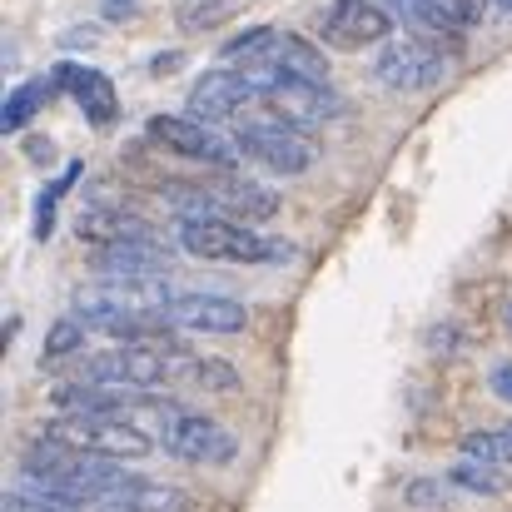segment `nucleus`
Returning <instances> with one entry per match:
<instances>
[{
  "instance_id": "obj_15",
  "label": "nucleus",
  "mask_w": 512,
  "mask_h": 512,
  "mask_svg": "<svg viewBox=\"0 0 512 512\" xmlns=\"http://www.w3.org/2000/svg\"><path fill=\"white\" fill-rule=\"evenodd\" d=\"M209 204L214 214H229V219H244V224H264L279 214V194L259 179H224L209 189Z\"/></svg>"
},
{
  "instance_id": "obj_14",
  "label": "nucleus",
  "mask_w": 512,
  "mask_h": 512,
  "mask_svg": "<svg viewBox=\"0 0 512 512\" xmlns=\"http://www.w3.org/2000/svg\"><path fill=\"white\" fill-rule=\"evenodd\" d=\"M105 508L115 512H194V493L174 488V483H155V478H135L125 473L115 483V493L105 498Z\"/></svg>"
},
{
  "instance_id": "obj_20",
  "label": "nucleus",
  "mask_w": 512,
  "mask_h": 512,
  "mask_svg": "<svg viewBox=\"0 0 512 512\" xmlns=\"http://www.w3.org/2000/svg\"><path fill=\"white\" fill-rule=\"evenodd\" d=\"M234 15V0H174V20H179V30H214V25H224Z\"/></svg>"
},
{
  "instance_id": "obj_9",
  "label": "nucleus",
  "mask_w": 512,
  "mask_h": 512,
  "mask_svg": "<svg viewBox=\"0 0 512 512\" xmlns=\"http://www.w3.org/2000/svg\"><path fill=\"white\" fill-rule=\"evenodd\" d=\"M249 105H259V85H254L244 70H209V75L189 90V115H199V120H209V125L239 120Z\"/></svg>"
},
{
  "instance_id": "obj_13",
  "label": "nucleus",
  "mask_w": 512,
  "mask_h": 512,
  "mask_svg": "<svg viewBox=\"0 0 512 512\" xmlns=\"http://www.w3.org/2000/svg\"><path fill=\"white\" fill-rule=\"evenodd\" d=\"M55 80H60V90L75 95V105L85 110L90 125H110L120 115V95H115V85H110L105 70H95V65H60Z\"/></svg>"
},
{
  "instance_id": "obj_10",
  "label": "nucleus",
  "mask_w": 512,
  "mask_h": 512,
  "mask_svg": "<svg viewBox=\"0 0 512 512\" xmlns=\"http://www.w3.org/2000/svg\"><path fill=\"white\" fill-rule=\"evenodd\" d=\"M388 5H393V15H403L418 35H428V40H438V45H443V40L458 45L463 30L483 20V5H488V0H388Z\"/></svg>"
},
{
  "instance_id": "obj_6",
  "label": "nucleus",
  "mask_w": 512,
  "mask_h": 512,
  "mask_svg": "<svg viewBox=\"0 0 512 512\" xmlns=\"http://www.w3.org/2000/svg\"><path fill=\"white\" fill-rule=\"evenodd\" d=\"M373 75L388 85V90H433L443 75H448V55L438 40L428 35H403V40H383L378 60H373Z\"/></svg>"
},
{
  "instance_id": "obj_22",
  "label": "nucleus",
  "mask_w": 512,
  "mask_h": 512,
  "mask_svg": "<svg viewBox=\"0 0 512 512\" xmlns=\"http://www.w3.org/2000/svg\"><path fill=\"white\" fill-rule=\"evenodd\" d=\"M453 483L458 488H473V493H503V478L493 473V463H478V458H463L453 468Z\"/></svg>"
},
{
  "instance_id": "obj_26",
  "label": "nucleus",
  "mask_w": 512,
  "mask_h": 512,
  "mask_svg": "<svg viewBox=\"0 0 512 512\" xmlns=\"http://www.w3.org/2000/svg\"><path fill=\"white\" fill-rule=\"evenodd\" d=\"M498 5H503V10H508V15H512V0H498Z\"/></svg>"
},
{
  "instance_id": "obj_27",
  "label": "nucleus",
  "mask_w": 512,
  "mask_h": 512,
  "mask_svg": "<svg viewBox=\"0 0 512 512\" xmlns=\"http://www.w3.org/2000/svg\"><path fill=\"white\" fill-rule=\"evenodd\" d=\"M503 319H508V329H512V304H508V314H503Z\"/></svg>"
},
{
  "instance_id": "obj_11",
  "label": "nucleus",
  "mask_w": 512,
  "mask_h": 512,
  "mask_svg": "<svg viewBox=\"0 0 512 512\" xmlns=\"http://www.w3.org/2000/svg\"><path fill=\"white\" fill-rule=\"evenodd\" d=\"M90 269L100 279H165L170 274V244L165 239H120L100 244Z\"/></svg>"
},
{
  "instance_id": "obj_17",
  "label": "nucleus",
  "mask_w": 512,
  "mask_h": 512,
  "mask_svg": "<svg viewBox=\"0 0 512 512\" xmlns=\"http://www.w3.org/2000/svg\"><path fill=\"white\" fill-rule=\"evenodd\" d=\"M55 85H60V80H25L20 90H10V95H5V110H0V130H5V135H10V130H25L30 115L50 100Z\"/></svg>"
},
{
  "instance_id": "obj_2",
  "label": "nucleus",
  "mask_w": 512,
  "mask_h": 512,
  "mask_svg": "<svg viewBox=\"0 0 512 512\" xmlns=\"http://www.w3.org/2000/svg\"><path fill=\"white\" fill-rule=\"evenodd\" d=\"M244 75L259 85V105L274 120H284V125H294L304 135L329 125L343 110L339 95L329 90V80H304V75H289V70H244Z\"/></svg>"
},
{
  "instance_id": "obj_25",
  "label": "nucleus",
  "mask_w": 512,
  "mask_h": 512,
  "mask_svg": "<svg viewBox=\"0 0 512 512\" xmlns=\"http://www.w3.org/2000/svg\"><path fill=\"white\" fill-rule=\"evenodd\" d=\"M100 15L105 20H125V15H135V0H100Z\"/></svg>"
},
{
  "instance_id": "obj_4",
  "label": "nucleus",
  "mask_w": 512,
  "mask_h": 512,
  "mask_svg": "<svg viewBox=\"0 0 512 512\" xmlns=\"http://www.w3.org/2000/svg\"><path fill=\"white\" fill-rule=\"evenodd\" d=\"M145 135L160 145V150H170L179 160H199V165H214V170H234L239 165V140H229V135H219L209 120H199V115H155L150 125H145Z\"/></svg>"
},
{
  "instance_id": "obj_16",
  "label": "nucleus",
  "mask_w": 512,
  "mask_h": 512,
  "mask_svg": "<svg viewBox=\"0 0 512 512\" xmlns=\"http://www.w3.org/2000/svg\"><path fill=\"white\" fill-rule=\"evenodd\" d=\"M75 234H80V244H95V249H100V244H120V239H160L150 219L125 214V209H105V204L85 209V214L75 219Z\"/></svg>"
},
{
  "instance_id": "obj_1",
  "label": "nucleus",
  "mask_w": 512,
  "mask_h": 512,
  "mask_svg": "<svg viewBox=\"0 0 512 512\" xmlns=\"http://www.w3.org/2000/svg\"><path fill=\"white\" fill-rule=\"evenodd\" d=\"M174 234H179V249L204 264H279L294 254L284 239H269L254 224L229 219V214H189L179 219Z\"/></svg>"
},
{
  "instance_id": "obj_18",
  "label": "nucleus",
  "mask_w": 512,
  "mask_h": 512,
  "mask_svg": "<svg viewBox=\"0 0 512 512\" xmlns=\"http://www.w3.org/2000/svg\"><path fill=\"white\" fill-rule=\"evenodd\" d=\"M85 324L70 314V319H60L50 334H45V348H40V368H55V363H65V358H75L80 348H85Z\"/></svg>"
},
{
  "instance_id": "obj_8",
  "label": "nucleus",
  "mask_w": 512,
  "mask_h": 512,
  "mask_svg": "<svg viewBox=\"0 0 512 512\" xmlns=\"http://www.w3.org/2000/svg\"><path fill=\"white\" fill-rule=\"evenodd\" d=\"M388 35H393V15L378 0H334L324 10V45H334V50L383 45Z\"/></svg>"
},
{
  "instance_id": "obj_21",
  "label": "nucleus",
  "mask_w": 512,
  "mask_h": 512,
  "mask_svg": "<svg viewBox=\"0 0 512 512\" xmlns=\"http://www.w3.org/2000/svg\"><path fill=\"white\" fill-rule=\"evenodd\" d=\"M463 458H478V463L503 468V463H512V433L508 428H498V433H468L463 438Z\"/></svg>"
},
{
  "instance_id": "obj_5",
  "label": "nucleus",
  "mask_w": 512,
  "mask_h": 512,
  "mask_svg": "<svg viewBox=\"0 0 512 512\" xmlns=\"http://www.w3.org/2000/svg\"><path fill=\"white\" fill-rule=\"evenodd\" d=\"M234 140H239V150H244L254 165H264L269 174H284V179L314 170V160H319L314 140H309L304 130L284 125V120H244V125L234 130Z\"/></svg>"
},
{
  "instance_id": "obj_3",
  "label": "nucleus",
  "mask_w": 512,
  "mask_h": 512,
  "mask_svg": "<svg viewBox=\"0 0 512 512\" xmlns=\"http://www.w3.org/2000/svg\"><path fill=\"white\" fill-rule=\"evenodd\" d=\"M45 433L60 438V443H70V448H80V453L115 458V463L145 458L160 443V438H150L145 428H135L130 418H115V413H60V418L45 423Z\"/></svg>"
},
{
  "instance_id": "obj_24",
  "label": "nucleus",
  "mask_w": 512,
  "mask_h": 512,
  "mask_svg": "<svg viewBox=\"0 0 512 512\" xmlns=\"http://www.w3.org/2000/svg\"><path fill=\"white\" fill-rule=\"evenodd\" d=\"M488 388H493L503 403H512V363H498V368L488 373Z\"/></svg>"
},
{
  "instance_id": "obj_12",
  "label": "nucleus",
  "mask_w": 512,
  "mask_h": 512,
  "mask_svg": "<svg viewBox=\"0 0 512 512\" xmlns=\"http://www.w3.org/2000/svg\"><path fill=\"white\" fill-rule=\"evenodd\" d=\"M165 319L184 334H239L249 324V309L224 294H174Z\"/></svg>"
},
{
  "instance_id": "obj_19",
  "label": "nucleus",
  "mask_w": 512,
  "mask_h": 512,
  "mask_svg": "<svg viewBox=\"0 0 512 512\" xmlns=\"http://www.w3.org/2000/svg\"><path fill=\"white\" fill-rule=\"evenodd\" d=\"M179 388H209V393H234V388H239V373H234L229 363H219V358H189V368H184Z\"/></svg>"
},
{
  "instance_id": "obj_7",
  "label": "nucleus",
  "mask_w": 512,
  "mask_h": 512,
  "mask_svg": "<svg viewBox=\"0 0 512 512\" xmlns=\"http://www.w3.org/2000/svg\"><path fill=\"white\" fill-rule=\"evenodd\" d=\"M160 448H165L170 458H179V463H194V468H224V463H234L239 438H234L224 423H214V418L179 413L170 428H165Z\"/></svg>"
},
{
  "instance_id": "obj_23",
  "label": "nucleus",
  "mask_w": 512,
  "mask_h": 512,
  "mask_svg": "<svg viewBox=\"0 0 512 512\" xmlns=\"http://www.w3.org/2000/svg\"><path fill=\"white\" fill-rule=\"evenodd\" d=\"M443 498H448V488H443V483H413V488H408V503H413L418 512H433Z\"/></svg>"
}]
</instances>
